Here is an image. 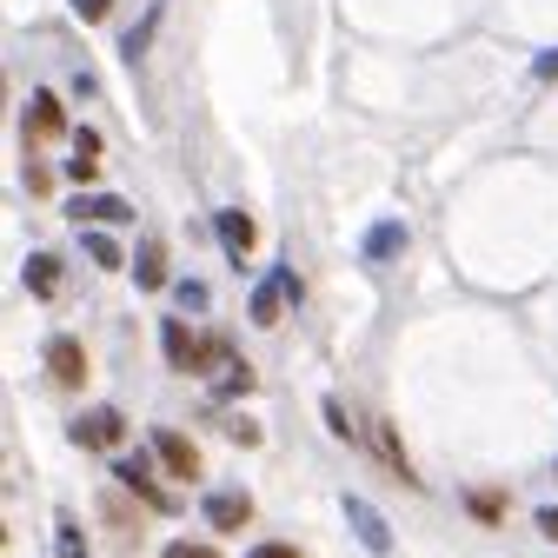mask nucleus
I'll use <instances>...</instances> for the list:
<instances>
[{
  "mask_svg": "<svg viewBox=\"0 0 558 558\" xmlns=\"http://www.w3.org/2000/svg\"><path fill=\"white\" fill-rule=\"evenodd\" d=\"M160 332H167V360H173L180 373H206L214 360H227V345H214V339H193L180 319H167Z\"/></svg>",
  "mask_w": 558,
  "mask_h": 558,
  "instance_id": "nucleus-1",
  "label": "nucleus"
},
{
  "mask_svg": "<svg viewBox=\"0 0 558 558\" xmlns=\"http://www.w3.org/2000/svg\"><path fill=\"white\" fill-rule=\"evenodd\" d=\"M47 373H53V386H66V392H74V386H87V353H81V339H53L47 345Z\"/></svg>",
  "mask_w": 558,
  "mask_h": 558,
  "instance_id": "nucleus-2",
  "label": "nucleus"
},
{
  "mask_svg": "<svg viewBox=\"0 0 558 558\" xmlns=\"http://www.w3.org/2000/svg\"><path fill=\"white\" fill-rule=\"evenodd\" d=\"M74 439H81V446H94V452H107V446H120V439H126V418H120L113 405H94L81 426H74Z\"/></svg>",
  "mask_w": 558,
  "mask_h": 558,
  "instance_id": "nucleus-3",
  "label": "nucleus"
},
{
  "mask_svg": "<svg viewBox=\"0 0 558 558\" xmlns=\"http://www.w3.org/2000/svg\"><path fill=\"white\" fill-rule=\"evenodd\" d=\"M154 452H160V465L173 472V478H199V452H193V439L186 433H154Z\"/></svg>",
  "mask_w": 558,
  "mask_h": 558,
  "instance_id": "nucleus-4",
  "label": "nucleus"
},
{
  "mask_svg": "<svg viewBox=\"0 0 558 558\" xmlns=\"http://www.w3.org/2000/svg\"><path fill=\"white\" fill-rule=\"evenodd\" d=\"M206 519H214L220 532H240L253 519V499L246 493H214V499H206Z\"/></svg>",
  "mask_w": 558,
  "mask_h": 558,
  "instance_id": "nucleus-5",
  "label": "nucleus"
},
{
  "mask_svg": "<svg viewBox=\"0 0 558 558\" xmlns=\"http://www.w3.org/2000/svg\"><path fill=\"white\" fill-rule=\"evenodd\" d=\"M220 240H227V253H233V259H246V253L259 246V227H253V220L240 214V206H233V214H220Z\"/></svg>",
  "mask_w": 558,
  "mask_h": 558,
  "instance_id": "nucleus-6",
  "label": "nucleus"
},
{
  "mask_svg": "<svg viewBox=\"0 0 558 558\" xmlns=\"http://www.w3.org/2000/svg\"><path fill=\"white\" fill-rule=\"evenodd\" d=\"M345 519H353V525H360V538H366L373 551H386V545H392V532H386V519H379V512H373L366 499H345Z\"/></svg>",
  "mask_w": 558,
  "mask_h": 558,
  "instance_id": "nucleus-7",
  "label": "nucleus"
},
{
  "mask_svg": "<svg viewBox=\"0 0 558 558\" xmlns=\"http://www.w3.org/2000/svg\"><path fill=\"white\" fill-rule=\"evenodd\" d=\"M120 485H133V493H140V499H147L154 512H167V506H173V499L160 493V485H154V472H147V465H140V459H126V465H120Z\"/></svg>",
  "mask_w": 558,
  "mask_h": 558,
  "instance_id": "nucleus-8",
  "label": "nucleus"
},
{
  "mask_svg": "<svg viewBox=\"0 0 558 558\" xmlns=\"http://www.w3.org/2000/svg\"><path fill=\"white\" fill-rule=\"evenodd\" d=\"M379 452H386V465H392V478H405V485H418V472H412V459H405V446H399V433H392V418H379Z\"/></svg>",
  "mask_w": 558,
  "mask_h": 558,
  "instance_id": "nucleus-9",
  "label": "nucleus"
},
{
  "mask_svg": "<svg viewBox=\"0 0 558 558\" xmlns=\"http://www.w3.org/2000/svg\"><path fill=\"white\" fill-rule=\"evenodd\" d=\"M53 287H60V259L53 253H34L27 259V293L34 300H53Z\"/></svg>",
  "mask_w": 558,
  "mask_h": 558,
  "instance_id": "nucleus-10",
  "label": "nucleus"
},
{
  "mask_svg": "<svg viewBox=\"0 0 558 558\" xmlns=\"http://www.w3.org/2000/svg\"><path fill=\"white\" fill-rule=\"evenodd\" d=\"M133 272H140V287H167V246L160 240H147V246H140V259H133Z\"/></svg>",
  "mask_w": 558,
  "mask_h": 558,
  "instance_id": "nucleus-11",
  "label": "nucleus"
},
{
  "mask_svg": "<svg viewBox=\"0 0 558 558\" xmlns=\"http://www.w3.org/2000/svg\"><path fill=\"white\" fill-rule=\"evenodd\" d=\"M279 300H287V279H279V272H272V279H266V287L253 293V319H259V326H272V319H279Z\"/></svg>",
  "mask_w": 558,
  "mask_h": 558,
  "instance_id": "nucleus-12",
  "label": "nucleus"
},
{
  "mask_svg": "<svg viewBox=\"0 0 558 558\" xmlns=\"http://www.w3.org/2000/svg\"><path fill=\"white\" fill-rule=\"evenodd\" d=\"M27 120H34V133H60V126H66L53 94H34V100H27Z\"/></svg>",
  "mask_w": 558,
  "mask_h": 558,
  "instance_id": "nucleus-13",
  "label": "nucleus"
},
{
  "mask_svg": "<svg viewBox=\"0 0 558 558\" xmlns=\"http://www.w3.org/2000/svg\"><path fill=\"white\" fill-rule=\"evenodd\" d=\"M74 220H126V199H74Z\"/></svg>",
  "mask_w": 558,
  "mask_h": 558,
  "instance_id": "nucleus-14",
  "label": "nucleus"
},
{
  "mask_svg": "<svg viewBox=\"0 0 558 558\" xmlns=\"http://www.w3.org/2000/svg\"><path fill=\"white\" fill-rule=\"evenodd\" d=\"M220 392H227V399H233V392H253V366L227 360V373H220Z\"/></svg>",
  "mask_w": 558,
  "mask_h": 558,
  "instance_id": "nucleus-15",
  "label": "nucleus"
},
{
  "mask_svg": "<svg viewBox=\"0 0 558 558\" xmlns=\"http://www.w3.org/2000/svg\"><path fill=\"white\" fill-rule=\"evenodd\" d=\"M87 253H94V266H107V272H113V266H120V246H113V240H100V233H94V240H87Z\"/></svg>",
  "mask_w": 558,
  "mask_h": 558,
  "instance_id": "nucleus-16",
  "label": "nucleus"
},
{
  "mask_svg": "<svg viewBox=\"0 0 558 558\" xmlns=\"http://www.w3.org/2000/svg\"><path fill=\"white\" fill-rule=\"evenodd\" d=\"M60 551L66 558H87V545H81V532H74V519H66V512H60Z\"/></svg>",
  "mask_w": 558,
  "mask_h": 558,
  "instance_id": "nucleus-17",
  "label": "nucleus"
},
{
  "mask_svg": "<svg viewBox=\"0 0 558 558\" xmlns=\"http://www.w3.org/2000/svg\"><path fill=\"white\" fill-rule=\"evenodd\" d=\"M326 426H332L339 439H353V418H345V405H339V399H326Z\"/></svg>",
  "mask_w": 558,
  "mask_h": 558,
  "instance_id": "nucleus-18",
  "label": "nucleus"
},
{
  "mask_svg": "<svg viewBox=\"0 0 558 558\" xmlns=\"http://www.w3.org/2000/svg\"><path fill=\"white\" fill-rule=\"evenodd\" d=\"M472 512H478V519H485V525H493V519H499V512H506V506H499V493H472Z\"/></svg>",
  "mask_w": 558,
  "mask_h": 558,
  "instance_id": "nucleus-19",
  "label": "nucleus"
},
{
  "mask_svg": "<svg viewBox=\"0 0 558 558\" xmlns=\"http://www.w3.org/2000/svg\"><path fill=\"white\" fill-rule=\"evenodd\" d=\"M167 558H220L214 545H193V538H180V545H167Z\"/></svg>",
  "mask_w": 558,
  "mask_h": 558,
  "instance_id": "nucleus-20",
  "label": "nucleus"
},
{
  "mask_svg": "<svg viewBox=\"0 0 558 558\" xmlns=\"http://www.w3.org/2000/svg\"><path fill=\"white\" fill-rule=\"evenodd\" d=\"M538 532H545V538L558 545V506H545V512H538Z\"/></svg>",
  "mask_w": 558,
  "mask_h": 558,
  "instance_id": "nucleus-21",
  "label": "nucleus"
},
{
  "mask_svg": "<svg viewBox=\"0 0 558 558\" xmlns=\"http://www.w3.org/2000/svg\"><path fill=\"white\" fill-rule=\"evenodd\" d=\"M253 558H300V551H293V545H259Z\"/></svg>",
  "mask_w": 558,
  "mask_h": 558,
  "instance_id": "nucleus-22",
  "label": "nucleus"
},
{
  "mask_svg": "<svg viewBox=\"0 0 558 558\" xmlns=\"http://www.w3.org/2000/svg\"><path fill=\"white\" fill-rule=\"evenodd\" d=\"M74 8H81L87 21H100V14H107V0H74Z\"/></svg>",
  "mask_w": 558,
  "mask_h": 558,
  "instance_id": "nucleus-23",
  "label": "nucleus"
}]
</instances>
